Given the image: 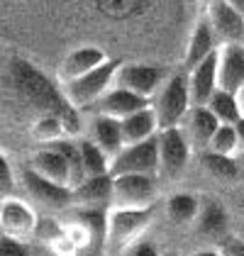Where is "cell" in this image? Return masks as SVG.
<instances>
[{
	"label": "cell",
	"instance_id": "6da1fadb",
	"mask_svg": "<svg viewBox=\"0 0 244 256\" xmlns=\"http://www.w3.org/2000/svg\"><path fill=\"white\" fill-rule=\"evenodd\" d=\"M230 236L232 230L222 200L215 196H200V210L183 236L181 256L196 252H218Z\"/></svg>",
	"mask_w": 244,
	"mask_h": 256
},
{
	"label": "cell",
	"instance_id": "7a4b0ae2",
	"mask_svg": "<svg viewBox=\"0 0 244 256\" xmlns=\"http://www.w3.org/2000/svg\"><path fill=\"white\" fill-rule=\"evenodd\" d=\"M18 196L27 200L40 217H64L71 210V188L37 176L24 164L18 166Z\"/></svg>",
	"mask_w": 244,
	"mask_h": 256
},
{
	"label": "cell",
	"instance_id": "3957f363",
	"mask_svg": "<svg viewBox=\"0 0 244 256\" xmlns=\"http://www.w3.org/2000/svg\"><path fill=\"white\" fill-rule=\"evenodd\" d=\"M156 149H159V171H156V180L162 186L164 193L176 190L186 178V171L190 166L193 158V149L188 146L186 137L181 134L178 127L171 130H162L156 134Z\"/></svg>",
	"mask_w": 244,
	"mask_h": 256
},
{
	"label": "cell",
	"instance_id": "277c9868",
	"mask_svg": "<svg viewBox=\"0 0 244 256\" xmlns=\"http://www.w3.org/2000/svg\"><path fill=\"white\" fill-rule=\"evenodd\" d=\"M152 210H110L105 230V256H120L132 244L144 239L152 230Z\"/></svg>",
	"mask_w": 244,
	"mask_h": 256
},
{
	"label": "cell",
	"instance_id": "5b68a950",
	"mask_svg": "<svg viewBox=\"0 0 244 256\" xmlns=\"http://www.w3.org/2000/svg\"><path fill=\"white\" fill-rule=\"evenodd\" d=\"M190 108L193 105H190V96H188L186 74H168V78L159 86V90L149 98V110L156 118L159 132L178 127Z\"/></svg>",
	"mask_w": 244,
	"mask_h": 256
},
{
	"label": "cell",
	"instance_id": "8992f818",
	"mask_svg": "<svg viewBox=\"0 0 244 256\" xmlns=\"http://www.w3.org/2000/svg\"><path fill=\"white\" fill-rule=\"evenodd\" d=\"M118 66H120V61L110 59L108 64L98 66L96 71H90V74H86L81 78L71 80V83H66V86H59L64 100H66L76 112H88V110L115 86Z\"/></svg>",
	"mask_w": 244,
	"mask_h": 256
},
{
	"label": "cell",
	"instance_id": "52a82bcc",
	"mask_svg": "<svg viewBox=\"0 0 244 256\" xmlns=\"http://www.w3.org/2000/svg\"><path fill=\"white\" fill-rule=\"evenodd\" d=\"M112 178V176H110ZM164 190L152 176H118L112 178L110 210H152Z\"/></svg>",
	"mask_w": 244,
	"mask_h": 256
},
{
	"label": "cell",
	"instance_id": "ba28073f",
	"mask_svg": "<svg viewBox=\"0 0 244 256\" xmlns=\"http://www.w3.org/2000/svg\"><path fill=\"white\" fill-rule=\"evenodd\" d=\"M166 78H168V74L164 66L144 64V61H120L118 74H115V86L149 102V98L159 90V86Z\"/></svg>",
	"mask_w": 244,
	"mask_h": 256
},
{
	"label": "cell",
	"instance_id": "9c48e42d",
	"mask_svg": "<svg viewBox=\"0 0 244 256\" xmlns=\"http://www.w3.org/2000/svg\"><path fill=\"white\" fill-rule=\"evenodd\" d=\"M37 224H40V215L27 200H22L20 196L0 200V232L5 236L34 244Z\"/></svg>",
	"mask_w": 244,
	"mask_h": 256
},
{
	"label": "cell",
	"instance_id": "30bf717a",
	"mask_svg": "<svg viewBox=\"0 0 244 256\" xmlns=\"http://www.w3.org/2000/svg\"><path fill=\"white\" fill-rule=\"evenodd\" d=\"M159 171V149H156V137L142 142V144H132V146H122V152L110 161V176H152L156 178Z\"/></svg>",
	"mask_w": 244,
	"mask_h": 256
},
{
	"label": "cell",
	"instance_id": "8fae6325",
	"mask_svg": "<svg viewBox=\"0 0 244 256\" xmlns=\"http://www.w3.org/2000/svg\"><path fill=\"white\" fill-rule=\"evenodd\" d=\"M203 15L220 46H224V44H240V46H244V18L240 12H234L224 0L208 2Z\"/></svg>",
	"mask_w": 244,
	"mask_h": 256
},
{
	"label": "cell",
	"instance_id": "7c38bea8",
	"mask_svg": "<svg viewBox=\"0 0 244 256\" xmlns=\"http://www.w3.org/2000/svg\"><path fill=\"white\" fill-rule=\"evenodd\" d=\"M83 124H81V137L88 139L93 146H98L105 156L112 158L122 152V134H120V122L110 118H102L96 112H81Z\"/></svg>",
	"mask_w": 244,
	"mask_h": 256
},
{
	"label": "cell",
	"instance_id": "4fadbf2b",
	"mask_svg": "<svg viewBox=\"0 0 244 256\" xmlns=\"http://www.w3.org/2000/svg\"><path fill=\"white\" fill-rule=\"evenodd\" d=\"M110 61V54L102 49V46H96V44H83V46H76L71 49L59 64V71H56V80L59 86H66L71 80L81 78L86 74L96 71L98 66L108 64Z\"/></svg>",
	"mask_w": 244,
	"mask_h": 256
},
{
	"label": "cell",
	"instance_id": "5bb4252c",
	"mask_svg": "<svg viewBox=\"0 0 244 256\" xmlns=\"http://www.w3.org/2000/svg\"><path fill=\"white\" fill-rule=\"evenodd\" d=\"M110 198H112V178L110 176L86 178L76 188H71V210L108 212Z\"/></svg>",
	"mask_w": 244,
	"mask_h": 256
},
{
	"label": "cell",
	"instance_id": "9a60e30c",
	"mask_svg": "<svg viewBox=\"0 0 244 256\" xmlns=\"http://www.w3.org/2000/svg\"><path fill=\"white\" fill-rule=\"evenodd\" d=\"M27 168H32L37 176L46 178L56 186H66L71 188V180H68V164L59 149L52 144V146H40V149H32L27 158L22 161Z\"/></svg>",
	"mask_w": 244,
	"mask_h": 256
},
{
	"label": "cell",
	"instance_id": "2e32d148",
	"mask_svg": "<svg viewBox=\"0 0 244 256\" xmlns=\"http://www.w3.org/2000/svg\"><path fill=\"white\" fill-rule=\"evenodd\" d=\"M218 127L220 124H218V120L212 118V112L208 108H198V105H193L186 112V118L181 120V124H178V130L186 137L188 146L193 149V154L208 149V144H210V139H212Z\"/></svg>",
	"mask_w": 244,
	"mask_h": 256
},
{
	"label": "cell",
	"instance_id": "e0dca14e",
	"mask_svg": "<svg viewBox=\"0 0 244 256\" xmlns=\"http://www.w3.org/2000/svg\"><path fill=\"white\" fill-rule=\"evenodd\" d=\"M220 49V44L215 40L210 24L205 20V15L200 12V18H196L188 40H186V49H183V71H190L193 66H198L200 61H205L208 56H212Z\"/></svg>",
	"mask_w": 244,
	"mask_h": 256
},
{
	"label": "cell",
	"instance_id": "ac0fdd59",
	"mask_svg": "<svg viewBox=\"0 0 244 256\" xmlns=\"http://www.w3.org/2000/svg\"><path fill=\"white\" fill-rule=\"evenodd\" d=\"M218 88L232 96L244 88V46L224 44L218 49Z\"/></svg>",
	"mask_w": 244,
	"mask_h": 256
},
{
	"label": "cell",
	"instance_id": "d6986e66",
	"mask_svg": "<svg viewBox=\"0 0 244 256\" xmlns=\"http://www.w3.org/2000/svg\"><path fill=\"white\" fill-rule=\"evenodd\" d=\"M183 74H186V83H188L190 105L205 108L208 100L212 98V93L218 90V52Z\"/></svg>",
	"mask_w": 244,
	"mask_h": 256
},
{
	"label": "cell",
	"instance_id": "ffe728a7",
	"mask_svg": "<svg viewBox=\"0 0 244 256\" xmlns=\"http://www.w3.org/2000/svg\"><path fill=\"white\" fill-rule=\"evenodd\" d=\"M146 105H149V102L144 98L130 93V90H122L118 86H112L88 112H96V115H102V118H110V120H118V122H120V120L144 110Z\"/></svg>",
	"mask_w": 244,
	"mask_h": 256
},
{
	"label": "cell",
	"instance_id": "44dd1931",
	"mask_svg": "<svg viewBox=\"0 0 244 256\" xmlns=\"http://www.w3.org/2000/svg\"><path fill=\"white\" fill-rule=\"evenodd\" d=\"M120 134L124 146L142 144V142H149V139H154L159 134V124H156L154 112L149 110V105L144 110H140V112L120 120Z\"/></svg>",
	"mask_w": 244,
	"mask_h": 256
},
{
	"label": "cell",
	"instance_id": "7402d4cb",
	"mask_svg": "<svg viewBox=\"0 0 244 256\" xmlns=\"http://www.w3.org/2000/svg\"><path fill=\"white\" fill-rule=\"evenodd\" d=\"M222 200L224 210H227V217H230V230H232V236L244 242V183L224 190L220 196H215Z\"/></svg>",
	"mask_w": 244,
	"mask_h": 256
},
{
	"label": "cell",
	"instance_id": "603a6c76",
	"mask_svg": "<svg viewBox=\"0 0 244 256\" xmlns=\"http://www.w3.org/2000/svg\"><path fill=\"white\" fill-rule=\"evenodd\" d=\"M205 108L212 112V118L218 120V124H237V122L242 120L237 96H232V93H227V90H220V88L212 93V98L208 100Z\"/></svg>",
	"mask_w": 244,
	"mask_h": 256
},
{
	"label": "cell",
	"instance_id": "cb8c5ba5",
	"mask_svg": "<svg viewBox=\"0 0 244 256\" xmlns=\"http://www.w3.org/2000/svg\"><path fill=\"white\" fill-rule=\"evenodd\" d=\"M78 149H81V158H83V171H86V178L110 176V158L105 156L98 146H93L88 139L78 137Z\"/></svg>",
	"mask_w": 244,
	"mask_h": 256
},
{
	"label": "cell",
	"instance_id": "d4e9b609",
	"mask_svg": "<svg viewBox=\"0 0 244 256\" xmlns=\"http://www.w3.org/2000/svg\"><path fill=\"white\" fill-rule=\"evenodd\" d=\"M210 154H218V156H227V158H237L240 156V146H237V134H234V124H220L215 130V134L210 139L208 149Z\"/></svg>",
	"mask_w": 244,
	"mask_h": 256
},
{
	"label": "cell",
	"instance_id": "484cf974",
	"mask_svg": "<svg viewBox=\"0 0 244 256\" xmlns=\"http://www.w3.org/2000/svg\"><path fill=\"white\" fill-rule=\"evenodd\" d=\"M18 196V166L10 161L8 152L0 146V200Z\"/></svg>",
	"mask_w": 244,
	"mask_h": 256
},
{
	"label": "cell",
	"instance_id": "4316f807",
	"mask_svg": "<svg viewBox=\"0 0 244 256\" xmlns=\"http://www.w3.org/2000/svg\"><path fill=\"white\" fill-rule=\"evenodd\" d=\"M0 256H37V246L0 234Z\"/></svg>",
	"mask_w": 244,
	"mask_h": 256
},
{
	"label": "cell",
	"instance_id": "83f0119b",
	"mask_svg": "<svg viewBox=\"0 0 244 256\" xmlns=\"http://www.w3.org/2000/svg\"><path fill=\"white\" fill-rule=\"evenodd\" d=\"M120 256H164V252L159 249L156 242H152L149 236H144V239H140L137 244H132V246Z\"/></svg>",
	"mask_w": 244,
	"mask_h": 256
},
{
	"label": "cell",
	"instance_id": "f1b7e54d",
	"mask_svg": "<svg viewBox=\"0 0 244 256\" xmlns=\"http://www.w3.org/2000/svg\"><path fill=\"white\" fill-rule=\"evenodd\" d=\"M220 252H222V256H244V242L230 236L222 246H220Z\"/></svg>",
	"mask_w": 244,
	"mask_h": 256
},
{
	"label": "cell",
	"instance_id": "f546056e",
	"mask_svg": "<svg viewBox=\"0 0 244 256\" xmlns=\"http://www.w3.org/2000/svg\"><path fill=\"white\" fill-rule=\"evenodd\" d=\"M234 134H237V146H240V156L244 154V118L234 124Z\"/></svg>",
	"mask_w": 244,
	"mask_h": 256
},
{
	"label": "cell",
	"instance_id": "4dcf8cb0",
	"mask_svg": "<svg viewBox=\"0 0 244 256\" xmlns=\"http://www.w3.org/2000/svg\"><path fill=\"white\" fill-rule=\"evenodd\" d=\"M224 2H227L234 12H240V15L244 18V0H224Z\"/></svg>",
	"mask_w": 244,
	"mask_h": 256
},
{
	"label": "cell",
	"instance_id": "1f68e13d",
	"mask_svg": "<svg viewBox=\"0 0 244 256\" xmlns=\"http://www.w3.org/2000/svg\"><path fill=\"white\" fill-rule=\"evenodd\" d=\"M188 256H222V252H196V254H188Z\"/></svg>",
	"mask_w": 244,
	"mask_h": 256
},
{
	"label": "cell",
	"instance_id": "d6a6232c",
	"mask_svg": "<svg viewBox=\"0 0 244 256\" xmlns=\"http://www.w3.org/2000/svg\"><path fill=\"white\" fill-rule=\"evenodd\" d=\"M237 102H240V112H242V118H244V88L237 93Z\"/></svg>",
	"mask_w": 244,
	"mask_h": 256
},
{
	"label": "cell",
	"instance_id": "836d02e7",
	"mask_svg": "<svg viewBox=\"0 0 244 256\" xmlns=\"http://www.w3.org/2000/svg\"><path fill=\"white\" fill-rule=\"evenodd\" d=\"M237 161H240V166H242V171H244V154L242 156H237Z\"/></svg>",
	"mask_w": 244,
	"mask_h": 256
},
{
	"label": "cell",
	"instance_id": "e575fe53",
	"mask_svg": "<svg viewBox=\"0 0 244 256\" xmlns=\"http://www.w3.org/2000/svg\"><path fill=\"white\" fill-rule=\"evenodd\" d=\"M37 256H52V254H46V252H42V249H40V252H37Z\"/></svg>",
	"mask_w": 244,
	"mask_h": 256
},
{
	"label": "cell",
	"instance_id": "d590c367",
	"mask_svg": "<svg viewBox=\"0 0 244 256\" xmlns=\"http://www.w3.org/2000/svg\"><path fill=\"white\" fill-rule=\"evenodd\" d=\"M208 2H212V0H203V5H208Z\"/></svg>",
	"mask_w": 244,
	"mask_h": 256
},
{
	"label": "cell",
	"instance_id": "8d00e7d4",
	"mask_svg": "<svg viewBox=\"0 0 244 256\" xmlns=\"http://www.w3.org/2000/svg\"><path fill=\"white\" fill-rule=\"evenodd\" d=\"M164 256H176V254H164Z\"/></svg>",
	"mask_w": 244,
	"mask_h": 256
},
{
	"label": "cell",
	"instance_id": "74e56055",
	"mask_svg": "<svg viewBox=\"0 0 244 256\" xmlns=\"http://www.w3.org/2000/svg\"><path fill=\"white\" fill-rule=\"evenodd\" d=\"M0 234H2V232H0Z\"/></svg>",
	"mask_w": 244,
	"mask_h": 256
}]
</instances>
